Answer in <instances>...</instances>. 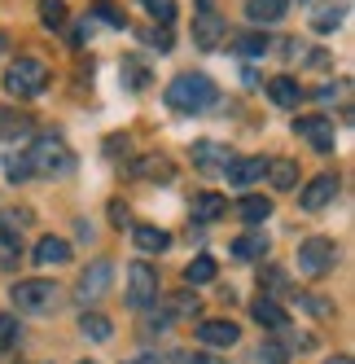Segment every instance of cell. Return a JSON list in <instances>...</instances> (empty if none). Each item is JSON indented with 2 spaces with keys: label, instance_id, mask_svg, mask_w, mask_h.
<instances>
[{
  "label": "cell",
  "instance_id": "cell-1",
  "mask_svg": "<svg viewBox=\"0 0 355 364\" xmlns=\"http://www.w3.org/2000/svg\"><path fill=\"white\" fill-rule=\"evenodd\" d=\"M215 101H219V88H215L211 75H202V70H180L167 84V106L180 110V114H202V110H211Z\"/></svg>",
  "mask_w": 355,
  "mask_h": 364
},
{
  "label": "cell",
  "instance_id": "cell-2",
  "mask_svg": "<svg viewBox=\"0 0 355 364\" xmlns=\"http://www.w3.org/2000/svg\"><path fill=\"white\" fill-rule=\"evenodd\" d=\"M27 167H31V176H66V171L75 167V154L66 149L62 136L44 132V136H36V145L27 149Z\"/></svg>",
  "mask_w": 355,
  "mask_h": 364
},
{
  "label": "cell",
  "instance_id": "cell-3",
  "mask_svg": "<svg viewBox=\"0 0 355 364\" xmlns=\"http://www.w3.org/2000/svg\"><path fill=\"white\" fill-rule=\"evenodd\" d=\"M44 84H48V66L40 58H18L5 70V92H13V97H40Z\"/></svg>",
  "mask_w": 355,
  "mask_h": 364
},
{
  "label": "cell",
  "instance_id": "cell-4",
  "mask_svg": "<svg viewBox=\"0 0 355 364\" xmlns=\"http://www.w3.org/2000/svg\"><path fill=\"white\" fill-rule=\"evenodd\" d=\"M58 285L53 281H18L13 285V303L18 311H31V316H48V311L58 307Z\"/></svg>",
  "mask_w": 355,
  "mask_h": 364
},
{
  "label": "cell",
  "instance_id": "cell-5",
  "mask_svg": "<svg viewBox=\"0 0 355 364\" xmlns=\"http://www.w3.org/2000/svg\"><path fill=\"white\" fill-rule=\"evenodd\" d=\"M334 259H338V250H334L329 237H307L298 246V272L302 277H324L329 268H334Z\"/></svg>",
  "mask_w": 355,
  "mask_h": 364
},
{
  "label": "cell",
  "instance_id": "cell-6",
  "mask_svg": "<svg viewBox=\"0 0 355 364\" xmlns=\"http://www.w3.org/2000/svg\"><path fill=\"white\" fill-rule=\"evenodd\" d=\"M154 299H158V268H149L145 259H141V264L128 268V307L145 311Z\"/></svg>",
  "mask_w": 355,
  "mask_h": 364
},
{
  "label": "cell",
  "instance_id": "cell-7",
  "mask_svg": "<svg viewBox=\"0 0 355 364\" xmlns=\"http://www.w3.org/2000/svg\"><path fill=\"white\" fill-rule=\"evenodd\" d=\"M110 281H114V264H110V259H97L92 268H84L80 285H75V299H80V303H97L101 294L110 290Z\"/></svg>",
  "mask_w": 355,
  "mask_h": 364
},
{
  "label": "cell",
  "instance_id": "cell-8",
  "mask_svg": "<svg viewBox=\"0 0 355 364\" xmlns=\"http://www.w3.org/2000/svg\"><path fill=\"white\" fill-rule=\"evenodd\" d=\"M224 31H228V22L211 9V0H202V9L193 18V40H197V48H215L224 40Z\"/></svg>",
  "mask_w": 355,
  "mask_h": 364
},
{
  "label": "cell",
  "instance_id": "cell-9",
  "mask_svg": "<svg viewBox=\"0 0 355 364\" xmlns=\"http://www.w3.org/2000/svg\"><path fill=\"white\" fill-rule=\"evenodd\" d=\"M294 132L307 141L312 149H320V154H329L334 149V123H329L324 114H302L298 123H294Z\"/></svg>",
  "mask_w": 355,
  "mask_h": 364
},
{
  "label": "cell",
  "instance_id": "cell-10",
  "mask_svg": "<svg viewBox=\"0 0 355 364\" xmlns=\"http://www.w3.org/2000/svg\"><path fill=\"white\" fill-rule=\"evenodd\" d=\"M334 198H338V176H316L312 185L298 193V206L302 211H324Z\"/></svg>",
  "mask_w": 355,
  "mask_h": 364
},
{
  "label": "cell",
  "instance_id": "cell-11",
  "mask_svg": "<svg viewBox=\"0 0 355 364\" xmlns=\"http://www.w3.org/2000/svg\"><path fill=\"white\" fill-rule=\"evenodd\" d=\"M193 163H197V171H224L228 163H233V154H228V145L197 141V145H193Z\"/></svg>",
  "mask_w": 355,
  "mask_h": 364
},
{
  "label": "cell",
  "instance_id": "cell-12",
  "mask_svg": "<svg viewBox=\"0 0 355 364\" xmlns=\"http://www.w3.org/2000/svg\"><path fill=\"white\" fill-rule=\"evenodd\" d=\"M197 338H202L207 347H233L237 338H241V329H237L233 321H202V325H197Z\"/></svg>",
  "mask_w": 355,
  "mask_h": 364
},
{
  "label": "cell",
  "instance_id": "cell-13",
  "mask_svg": "<svg viewBox=\"0 0 355 364\" xmlns=\"http://www.w3.org/2000/svg\"><path fill=\"white\" fill-rule=\"evenodd\" d=\"M132 242H136L145 255H163V250L171 246V232L158 228V224H136V228H132Z\"/></svg>",
  "mask_w": 355,
  "mask_h": 364
},
{
  "label": "cell",
  "instance_id": "cell-14",
  "mask_svg": "<svg viewBox=\"0 0 355 364\" xmlns=\"http://www.w3.org/2000/svg\"><path fill=\"white\" fill-rule=\"evenodd\" d=\"M263 167H268V159H233L224 167V176H228V185H255Z\"/></svg>",
  "mask_w": 355,
  "mask_h": 364
},
{
  "label": "cell",
  "instance_id": "cell-15",
  "mask_svg": "<svg viewBox=\"0 0 355 364\" xmlns=\"http://www.w3.org/2000/svg\"><path fill=\"white\" fill-rule=\"evenodd\" d=\"M268 97H272V106L294 110L298 101H302V88H298V80H290V75H276V80L268 84Z\"/></svg>",
  "mask_w": 355,
  "mask_h": 364
},
{
  "label": "cell",
  "instance_id": "cell-16",
  "mask_svg": "<svg viewBox=\"0 0 355 364\" xmlns=\"http://www.w3.org/2000/svg\"><path fill=\"white\" fill-rule=\"evenodd\" d=\"M250 316H255L263 329H285L290 325V311L281 303H272V299H259V303H250Z\"/></svg>",
  "mask_w": 355,
  "mask_h": 364
},
{
  "label": "cell",
  "instance_id": "cell-17",
  "mask_svg": "<svg viewBox=\"0 0 355 364\" xmlns=\"http://www.w3.org/2000/svg\"><path fill=\"white\" fill-rule=\"evenodd\" d=\"M80 333L88 338V343H110V338H114V325L101 316V311H84V316H80Z\"/></svg>",
  "mask_w": 355,
  "mask_h": 364
},
{
  "label": "cell",
  "instance_id": "cell-18",
  "mask_svg": "<svg viewBox=\"0 0 355 364\" xmlns=\"http://www.w3.org/2000/svg\"><path fill=\"white\" fill-rule=\"evenodd\" d=\"M268 180H272V189H294L298 185V163L290 159H268Z\"/></svg>",
  "mask_w": 355,
  "mask_h": 364
},
{
  "label": "cell",
  "instance_id": "cell-19",
  "mask_svg": "<svg viewBox=\"0 0 355 364\" xmlns=\"http://www.w3.org/2000/svg\"><path fill=\"white\" fill-rule=\"evenodd\" d=\"M70 259V246L62 242V237H44L40 246H36V264L40 268H53V264H66Z\"/></svg>",
  "mask_w": 355,
  "mask_h": 364
},
{
  "label": "cell",
  "instance_id": "cell-20",
  "mask_svg": "<svg viewBox=\"0 0 355 364\" xmlns=\"http://www.w3.org/2000/svg\"><path fill=\"white\" fill-rule=\"evenodd\" d=\"M268 250H272L268 232H246V237H241V242L233 246V255H237V259H259V264L268 259Z\"/></svg>",
  "mask_w": 355,
  "mask_h": 364
},
{
  "label": "cell",
  "instance_id": "cell-21",
  "mask_svg": "<svg viewBox=\"0 0 355 364\" xmlns=\"http://www.w3.org/2000/svg\"><path fill=\"white\" fill-rule=\"evenodd\" d=\"M224 206H228V202H224L219 193H197V198H193V220H197V224H211V220L224 215Z\"/></svg>",
  "mask_w": 355,
  "mask_h": 364
},
{
  "label": "cell",
  "instance_id": "cell-22",
  "mask_svg": "<svg viewBox=\"0 0 355 364\" xmlns=\"http://www.w3.org/2000/svg\"><path fill=\"white\" fill-rule=\"evenodd\" d=\"M285 14V0H246V18L250 22H276Z\"/></svg>",
  "mask_w": 355,
  "mask_h": 364
},
{
  "label": "cell",
  "instance_id": "cell-23",
  "mask_svg": "<svg viewBox=\"0 0 355 364\" xmlns=\"http://www.w3.org/2000/svg\"><path fill=\"white\" fill-rule=\"evenodd\" d=\"M237 215H241L246 224H263V220L272 215V198H241Z\"/></svg>",
  "mask_w": 355,
  "mask_h": 364
},
{
  "label": "cell",
  "instance_id": "cell-24",
  "mask_svg": "<svg viewBox=\"0 0 355 364\" xmlns=\"http://www.w3.org/2000/svg\"><path fill=\"white\" fill-rule=\"evenodd\" d=\"M27 127H31V119H27V114H18V110H9V106H0V141L22 136Z\"/></svg>",
  "mask_w": 355,
  "mask_h": 364
},
{
  "label": "cell",
  "instance_id": "cell-25",
  "mask_svg": "<svg viewBox=\"0 0 355 364\" xmlns=\"http://www.w3.org/2000/svg\"><path fill=\"white\" fill-rule=\"evenodd\" d=\"M185 281H189V285H207V281H215V259H211V255H197L193 264L185 268Z\"/></svg>",
  "mask_w": 355,
  "mask_h": 364
},
{
  "label": "cell",
  "instance_id": "cell-26",
  "mask_svg": "<svg viewBox=\"0 0 355 364\" xmlns=\"http://www.w3.org/2000/svg\"><path fill=\"white\" fill-rule=\"evenodd\" d=\"M233 53L237 58H263L268 53V36H237L233 40Z\"/></svg>",
  "mask_w": 355,
  "mask_h": 364
},
{
  "label": "cell",
  "instance_id": "cell-27",
  "mask_svg": "<svg viewBox=\"0 0 355 364\" xmlns=\"http://www.w3.org/2000/svg\"><path fill=\"white\" fill-rule=\"evenodd\" d=\"M40 18H44V27H66V5L62 0H40Z\"/></svg>",
  "mask_w": 355,
  "mask_h": 364
},
{
  "label": "cell",
  "instance_id": "cell-28",
  "mask_svg": "<svg viewBox=\"0 0 355 364\" xmlns=\"http://www.w3.org/2000/svg\"><path fill=\"white\" fill-rule=\"evenodd\" d=\"M18 255H22L18 232H0V268H13V264H18Z\"/></svg>",
  "mask_w": 355,
  "mask_h": 364
},
{
  "label": "cell",
  "instance_id": "cell-29",
  "mask_svg": "<svg viewBox=\"0 0 355 364\" xmlns=\"http://www.w3.org/2000/svg\"><path fill=\"white\" fill-rule=\"evenodd\" d=\"M92 14H97V18H106L110 27H128V14H123V9L114 5V0H97V5H92Z\"/></svg>",
  "mask_w": 355,
  "mask_h": 364
},
{
  "label": "cell",
  "instance_id": "cell-30",
  "mask_svg": "<svg viewBox=\"0 0 355 364\" xmlns=\"http://www.w3.org/2000/svg\"><path fill=\"white\" fill-rule=\"evenodd\" d=\"M22 338V329H18V321L9 316V311H0V351H9L13 343Z\"/></svg>",
  "mask_w": 355,
  "mask_h": 364
},
{
  "label": "cell",
  "instance_id": "cell-31",
  "mask_svg": "<svg viewBox=\"0 0 355 364\" xmlns=\"http://www.w3.org/2000/svg\"><path fill=\"white\" fill-rule=\"evenodd\" d=\"M342 14H346V9H334V5H329V9H316L312 27H316V31H334V27H342Z\"/></svg>",
  "mask_w": 355,
  "mask_h": 364
},
{
  "label": "cell",
  "instance_id": "cell-32",
  "mask_svg": "<svg viewBox=\"0 0 355 364\" xmlns=\"http://www.w3.org/2000/svg\"><path fill=\"white\" fill-rule=\"evenodd\" d=\"M141 5H145L149 14H154V18L163 22V27H167V22L175 18V0H141Z\"/></svg>",
  "mask_w": 355,
  "mask_h": 364
},
{
  "label": "cell",
  "instance_id": "cell-33",
  "mask_svg": "<svg viewBox=\"0 0 355 364\" xmlns=\"http://www.w3.org/2000/svg\"><path fill=\"white\" fill-rule=\"evenodd\" d=\"M5 176H9V180H18V185H22V180H31L27 154H18V159H5Z\"/></svg>",
  "mask_w": 355,
  "mask_h": 364
},
{
  "label": "cell",
  "instance_id": "cell-34",
  "mask_svg": "<svg viewBox=\"0 0 355 364\" xmlns=\"http://www.w3.org/2000/svg\"><path fill=\"white\" fill-rule=\"evenodd\" d=\"M197 294H175V316H197Z\"/></svg>",
  "mask_w": 355,
  "mask_h": 364
},
{
  "label": "cell",
  "instance_id": "cell-35",
  "mask_svg": "<svg viewBox=\"0 0 355 364\" xmlns=\"http://www.w3.org/2000/svg\"><path fill=\"white\" fill-rule=\"evenodd\" d=\"M136 176H171V167H163V159H145L141 167H132Z\"/></svg>",
  "mask_w": 355,
  "mask_h": 364
},
{
  "label": "cell",
  "instance_id": "cell-36",
  "mask_svg": "<svg viewBox=\"0 0 355 364\" xmlns=\"http://www.w3.org/2000/svg\"><path fill=\"white\" fill-rule=\"evenodd\" d=\"M171 364H215V360L197 355V351H175V355H171Z\"/></svg>",
  "mask_w": 355,
  "mask_h": 364
},
{
  "label": "cell",
  "instance_id": "cell-37",
  "mask_svg": "<svg viewBox=\"0 0 355 364\" xmlns=\"http://www.w3.org/2000/svg\"><path fill=\"white\" fill-rule=\"evenodd\" d=\"M145 40H149V44H158V48H167V44H171L167 27H149V31H145Z\"/></svg>",
  "mask_w": 355,
  "mask_h": 364
},
{
  "label": "cell",
  "instance_id": "cell-38",
  "mask_svg": "<svg viewBox=\"0 0 355 364\" xmlns=\"http://www.w3.org/2000/svg\"><path fill=\"white\" fill-rule=\"evenodd\" d=\"M302 303H307V311H312V316H329V303H324V299L307 294V299H302Z\"/></svg>",
  "mask_w": 355,
  "mask_h": 364
},
{
  "label": "cell",
  "instance_id": "cell-39",
  "mask_svg": "<svg viewBox=\"0 0 355 364\" xmlns=\"http://www.w3.org/2000/svg\"><path fill=\"white\" fill-rule=\"evenodd\" d=\"M128 364H158L154 355H136V360H128Z\"/></svg>",
  "mask_w": 355,
  "mask_h": 364
},
{
  "label": "cell",
  "instance_id": "cell-40",
  "mask_svg": "<svg viewBox=\"0 0 355 364\" xmlns=\"http://www.w3.org/2000/svg\"><path fill=\"white\" fill-rule=\"evenodd\" d=\"M329 364H351V355H334V360H329Z\"/></svg>",
  "mask_w": 355,
  "mask_h": 364
},
{
  "label": "cell",
  "instance_id": "cell-41",
  "mask_svg": "<svg viewBox=\"0 0 355 364\" xmlns=\"http://www.w3.org/2000/svg\"><path fill=\"white\" fill-rule=\"evenodd\" d=\"M0 48H5V40H0Z\"/></svg>",
  "mask_w": 355,
  "mask_h": 364
},
{
  "label": "cell",
  "instance_id": "cell-42",
  "mask_svg": "<svg viewBox=\"0 0 355 364\" xmlns=\"http://www.w3.org/2000/svg\"><path fill=\"white\" fill-rule=\"evenodd\" d=\"M84 364H92V360H84Z\"/></svg>",
  "mask_w": 355,
  "mask_h": 364
}]
</instances>
